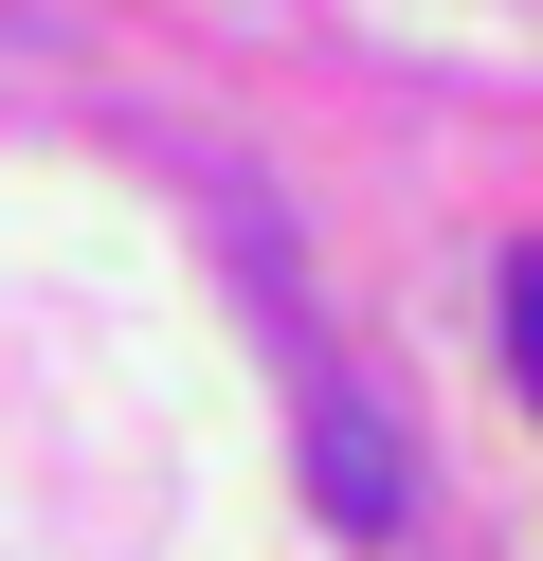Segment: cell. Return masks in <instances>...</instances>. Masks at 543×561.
Wrapping results in <instances>:
<instances>
[{"label":"cell","mask_w":543,"mask_h":561,"mask_svg":"<svg viewBox=\"0 0 543 561\" xmlns=\"http://www.w3.org/2000/svg\"><path fill=\"white\" fill-rule=\"evenodd\" d=\"M507 363H525V399H543V254H507Z\"/></svg>","instance_id":"cell-2"},{"label":"cell","mask_w":543,"mask_h":561,"mask_svg":"<svg viewBox=\"0 0 543 561\" xmlns=\"http://www.w3.org/2000/svg\"><path fill=\"white\" fill-rule=\"evenodd\" d=\"M308 471H326V507H362V525L398 507V435H381L362 399H326V416H308Z\"/></svg>","instance_id":"cell-1"}]
</instances>
